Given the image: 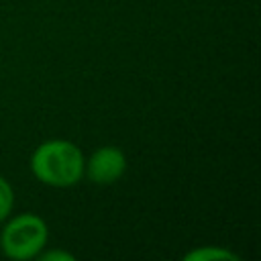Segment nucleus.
<instances>
[{
  "instance_id": "f257e3e1",
  "label": "nucleus",
  "mask_w": 261,
  "mask_h": 261,
  "mask_svg": "<svg viewBox=\"0 0 261 261\" xmlns=\"http://www.w3.org/2000/svg\"><path fill=\"white\" fill-rule=\"evenodd\" d=\"M33 175L49 188H71L82 181L86 155L67 139H49L31 153Z\"/></svg>"
},
{
  "instance_id": "f03ea898",
  "label": "nucleus",
  "mask_w": 261,
  "mask_h": 261,
  "mask_svg": "<svg viewBox=\"0 0 261 261\" xmlns=\"http://www.w3.org/2000/svg\"><path fill=\"white\" fill-rule=\"evenodd\" d=\"M49 241L47 222L35 212H20L8 216L0 230V249L8 259L29 261L35 259Z\"/></svg>"
},
{
  "instance_id": "7ed1b4c3",
  "label": "nucleus",
  "mask_w": 261,
  "mask_h": 261,
  "mask_svg": "<svg viewBox=\"0 0 261 261\" xmlns=\"http://www.w3.org/2000/svg\"><path fill=\"white\" fill-rule=\"evenodd\" d=\"M126 171V155L120 147L104 145L86 157L84 177L98 186H110L118 181Z\"/></svg>"
},
{
  "instance_id": "20e7f679",
  "label": "nucleus",
  "mask_w": 261,
  "mask_h": 261,
  "mask_svg": "<svg viewBox=\"0 0 261 261\" xmlns=\"http://www.w3.org/2000/svg\"><path fill=\"white\" fill-rule=\"evenodd\" d=\"M184 261H239V255L218 245H202L188 251Z\"/></svg>"
},
{
  "instance_id": "39448f33",
  "label": "nucleus",
  "mask_w": 261,
  "mask_h": 261,
  "mask_svg": "<svg viewBox=\"0 0 261 261\" xmlns=\"http://www.w3.org/2000/svg\"><path fill=\"white\" fill-rule=\"evenodd\" d=\"M14 208V190L6 177L0 175V224L12 214Z\"/></svg>"
},
{
  "instance_id": "423d86ee",
  "label": "nucleus",
  "mask_w": 261,
  "mask_h": 261,
  "mask_svg": "<svg viewBox=\"0 0 261 261\" xmlns=\"http://www.w3.org/2000/svg\"><path fill=\"white\" fill-rule=\"evenodd\" d=\"M37 259H41V261H73L75 257H73L71 253L63 251V249H49V251L43 249V251L37 255Z\"/></svg>"
}]
</instances>
